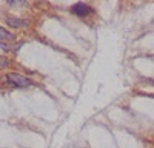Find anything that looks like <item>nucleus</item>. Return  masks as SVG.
<instances>
[{"instance_id": "obj_3", "label": "nucleus", "mask_w": 154, "mask_h": 148, "mask_svg": "<svg viewBox=\"0 0 154 148\" xmlns=\"http://www.w3.org/2000/svg\"><path fill=\"white\" fill-rule=\"evenodd\" d=\"M6 23L9 25L11 28H22V26H26V22L22 20V19H17V17H8V19H6Z\"/></svg>"}, {"instance_id": "obj_2", "label": "nucleus", "mask_w": 154, "mask_h": 148, "mask_svg": "<svg viewBox=\"0 0 154 148\" xmlns=\"http://www.w3.org/2000/svg\"><path fill=\"white\" fill-rule=\"evenodd\" d=\"M71 12H72V14H75V16H79V17H83V16L91 14L93 8L88 6L86 3H75V5L71 6Z\"/></svg>"}, {"instance_id": "obj_6", "label": "nucleus", "mask_w": 154, "mask_h": 148, "mask_svg": "<svg viewBox=\"0 0 154 148\" xmlns=\"http://www.w3.org/2000/svg\"><path fill=\"white\" fill-rule=\"evenodd\" d=\"M0 51H12L6 43H0Z\"/></svg>"}, {"instance_id": "obj_5", "label": "nucleus", "mask_w": 154, "mask_h": 148, "mask_svg": "<svg viewBox=\"0 0 154 148\" xmlns=\"http://www.w3.org/2000/svg\"><path fill=\"white\" fill-rule=\"evenodd\" d=\"M9 63V60L6 59V57H0V68H3V66H6Z\"/></svg>"}, {"instance_id": "obj_4", "label": "nucleus", "mask_w": 154, "mask_h": 148, "mask_svg": "<svg viewBox=\"0 0 154 148\" xmlns=\"http://www.w3.org/2000/svg\"><path fill=\"white\" fill-rule=\"evenodd\" d=\"M12 37H14V35H12L9 31H6L5 28H2V26H0V43H3L5 40H9V39H12Z\"/></svg>"}, {"instance_id": "obj_1", "label": "nucleus", "mask_w": 154, "mask_h": 148, "mask_svg": "<svg viewBox=\"0 0 154 148\" xmlns=\"http://www.w3.org/2000/svg\"><path fill=\"white\" fill-rule=\"evenodd\" d=\"M6 82L9 86H14V88H29V86H32V80L22 76V74L19 72H9L6 74Z\"/></svg>"}]
</instances>
